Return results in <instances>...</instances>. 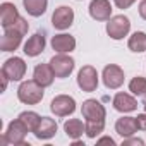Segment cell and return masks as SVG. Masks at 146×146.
<instances>
[{
  "label": "cell",
  "instance_id": "cell-1",
  "mask_svg": "<svg viewBox=\"0 0 146 146\" xmlns=\"http://www.w3.org/2000/svg\"><path fill=\"white\" fill-rule=\"evenodd\" d=\"M28 29H29L28 21L19 17L17 23H14L12 26L4 29V36H2V41H0V50L2 52H14V50H17L21 41H23V36L28 33Z\"/></svg>",
  "mask_w": 146,
  "mask_h": 146
},
{
  "label": "cell",
  "instance_id": "cell-2",
  "mask_svg": "<svg viewBox=\"0 0 146 146\" xmlns=\"http://www.w3.org/2000/svg\"><path fill=\"white\" fill-rule=\"evenodd\" d=\"M43 90H45V88L40 86L35 79H31V81H23V83L19 84V88H17V98H19V102L24 103V105H36V103H40V102L43 100V95H45Z\"/></svg>",
  "mask_w": 146,
  "mask_h": 146
},
{
  "label": "cell",
  "instance_id": "cell-3",
  "mask_svg": "<svg viewBox=\"0 0 146 146\" xmlns=\"http://www.w3.org/2000/svg\"><path fill=\"white\" fill-rule=\"evenodd\" d=\"M28 132H29V129L17 117L16 120H12L7 125V131L2 134V146H5V144H23V146H29L24 141L26 136H28Z\"/></svg>",
  "mask_w": 146,
  "mask_h": 146
},
{
  "label": "cell",
  "instance_id": "cell-4",
  "mask_svg": "<svg viewBox=\"0 0 146 146\" xmlns=\"http://www.w3.org/2000/svg\"><path fill=\"white\" fill-rule=\"evenodd\" d=\"M48 64H50V67L53 70L55 78H58V79L69 78L72 74V70H74V67H76L74 58L69 57L67 53H57V55H53Z\"/></svg>",
  "mask_w": 146,
  "mask_h": 146
},
{
  "label": "cell",
  "instance_id": "cell-5",
  "mask_svg": "<svg viewBox=\"0 0 146 146\" xmlns=\"http://www.w3.org/2000/svg\"><path fill=\"white\" fill-rule=\"evenodd\" d=\"M129 31H131V21L124 14L113 16L107 21V33L112 40H122L124 36L129 35Z\"/></svg>",
  "mask_w": 146,
  "mask_h": 146
},
{
  "label": "cell",
  "instance_id": "cell-6",
  "mask_svg": "<svg viewBox=\"0 0 146 146\" xmlns=\"http://www.w3.org/2000/svg\"><path fill=\"white\" fill-rule=\"evenodd\" d=\"M78 86L84 93H93L98 88V72L93 65H84L78 72Z\"/></svg>",
  "mask_w": 146,
  "mask_h": 146
},
{
  "label": "cell",
  "instance_id": "cell-7",
  "mask_svg": "<svg viewBox=\"0 0 146 146\" xmlns=\"http://www.w3.org/2000/svg\"><path fill=\"white\" fill-rule=\"evenodd\" d=\"M50 110L57 117H67L76 112V100L69 95H57L50 102Z\"/></svg>",
  "mask_w": 146,
  "mask_h": 146
},
{
  "label": "cell",
  "instance_id": "cell-8",
  "mask_svg": "<svg viewBox=\"0 0 146 146\" xmlns=\"http://www.w3.org/2000/svg\"><path fill=\"white\" fill-rule=\"evenodd\" d=\"M102 79H103L105 88H108V90H119L124 84L125 76H124L122 67H119L115 64H110V65H105L103 74H102Z\"/></svg>",
  "mask_w": 146,
  "mask_h": 146
},
{
  "label": "cell",
  "instance_id": "cell-9",
  "mask_svg": "<svg viewBox=\"0 0 146 146\" xmlns=\"http://www.w3.org/2000/svg\"><path fill=\"white\" fill-rule=\"evenodd\" d=\"M2 72L11 81H21L26 74V62L21 57H11L4 62Z\"/></svg>",
  "mask_w": 146,
  "mask_h": 146
},
{
  "label": "cell",
  "instance_id": "cell-10",
  "mask_svg": "<svg viewBox=\"0 0 146 146\" xmlns=\"http://www.w3.org/2000/svg\"><path fill=\"white\" fill-rule=\"evenodd\" d=\"M74 23V11L67 5H60L53 11L52 14V24L55 29L58 31H64V29H69Z\"/></svg>",
  "mask_w": 146,
  "mask_h": 146
},
{
  "label": "cell",
  "instance_id": "cell-11",
  "mask_svg": "<svg viewBox=\"0 0 146 146\" xmlns=\"http://www.w3.org/2000/svg\"><path fill=\"white\" fill-rule=\"evenodd\" d=\"M81 112H83V117L86 120H105V117H107L105 107L98 100H93V98L83 102Z\"/></svg>",
  "mask_w": 146,
  "mask_h": 146
},
{
  "label": "cell",
  "instance_id": "cell-12",
  "mask_svg": "<svg viewBox=\"0 0 146 146\" xmlns=\"http://www.w3.org/2000/svg\"><path fill=\"white\" fill-rule=\"evenodd\" d=\"M88 9L95 21H108L112 17V4L108 0H91Z\"/></svg>",
  "mask_w": 146,
  "mask_h": 146
},
{
  "label": "cell",
  "instance_id": "cell-13",
  "mask_svg": "<svg viewBox=\"0 0 146 146\" xmlns=\"http://www.w3.org/2000/svg\"><path fill=\"white\" fill-rule=\"evenodd\" d=\"M45 45H46V38H45V33H35L33 36L28 38V41L24 43L23 46V52L28 55V57H38L43 50H45Z\"/></svg>",
  "mask_w": 146,
  "mask_h": 146
},
{
  "label": "cell",
  "instance_id": "cell-14",
  "mask_svg": "<svg viewBox=\"0 0 146 146\" xmlns=\"http://www.w3.org/2000/svg\"><path fill=\"white\" fill-rule=\"evenodd\" d=\"M112 105L120 113H129V112L137 110V100L131 96L129 93H117L112 100Z\"/></svg>",
  "mask_w": 146,
  "mask_h": 146
},
{
  "label": "cell",
  "instance_id": "cell-15",
  "mask_svg": "<svg viewBox=\"0 0 146 146\" xmlns=\"http://www.w3.org/2000/svg\"><path fill=\"white\" fill-rule=\"evenodd\" d=\"M33 79L43 86V88H48L53 84V79H55V74H53V70L50 67V64H38L33 70Z\"/></svg>",
  "mask_w": 146,
  "mask_h": 146
},
{
  "label": "cell",
  "instance_id": "cell-16",
  "mask_svg": "<svg viewBox=\"0 0 146 146\" xmlns=\"http://www.w3.org/2000/svg\"><path fill=\"white\" fill-rule=\"evenodd\" d=\"M52 48L57 53H70L72 50L76 48V38L70 36V35H55L52 38Z\"/></svg>",
  "mask_w": 146,
  "mask_h": 146
},
{
  "label": "cell",
  "instance_id": "cell-17",
  "mask_svg": "<svg viewBox=\"0 0 146 146\" xmlns=\"http://www.w3.org/2000/svg\"><path fill=\"white\" fill-rule=\"evenodd\" d=\"M19 17L21 16L17 12V7L12 2H4L2 5H0V24H2L4 29L12 26L14 23H17Z\"/></svg>",
  "mask_w": 146,
  "mask_h": 146
},
{
  "label": "cell",
  "instance_id": "cell-18",
  "mask_svg": "<svg viewBox=\"0 0 146 146\" xmlns=\"http://www.w3.org/2000/svg\"><path fill=\"white\" fill-rule=\"evenodd\" d=\"M115 131H117V134L122 136V137H131V136H134V134L139 131L136 117H120V119H117V122H115Z\"/></svg>",
  "mask_w": 146,
  "mask_h": 146
},
{
  "label": "cell",
  "instance_id": "cell-19",
  "mask_svg": "<svg viewBox=\"0 0 146 146\" xmlns=\"http://www.w3.org/2000/svg\"><path fill=\"white\" fill-rule=\"evenodd\" d=\"M57 129H58V125H57V122H55L53 119H50V117H41V120H40V124H38V127L35 129L33 134H35V137H38V139H50V137L55 136Z\"/></svg>",
  "mask_w": 146,
  "mask_h": 146
},
{
  "label": "cell",
  "instance_id": "cell-20",
  "mask_svg": "<svg viewBox=\"0 0 146 146\" xmlns=\"http://www.w3.org/2000/svg\"><path fill=\"white\" fill-rule=\"evenodd\" d=\"M64 131L70 139H79L83 136V132H86V122H83L79 119H69L64 124Z\"/></svg>",
  "mask_w": 146,
  "mask_h": 146
},
{
  "label": "cell",
  "instance_id": "cell-21",
  "mask_svg": "<svg viewBox=\"0 0 146 146\" xmlns=\"http://www.w3.org/2000/svg\"><path fill=\"white\" fill-rule=\"evenodd\" d=\"M23 5L26 12L33 17H40L46 12L48 7V0H23Z\"/></svg>",
  "mask_w": 146,
  "mask_h": 146
},
{
  "label": "cell",
  "instance_id": "cell-22",
  "mask_svg": "<svg viewBox=\"0 0 146 146\" xmlns=\"http://www.w3.org/2000/svg\"><path fill=\"white\" fill-rule=\"evenodd\" d=\"M127 46L131 52L134 53H141V52H146V33L144 31H136L129 36V41H127Z\"/></svg>",
  "mask_w": 146,
  "mask_h": 146
},
{
  "label": "cell",
  "instance_id": "cell-23",
  "mask_svg": "<svg viewBox=\"0 0 146 146\" xmlns=\"http://www.w3.org/2000/svg\"><path fill=\"white\" fill-rule=\"evenodd\" d=\"M129 91L134 96H137V98L146 102V78H143V76L132 78L131 83H129Z\"/></svg>",
  "mask_w": 146,
  "mask_h": 146
},
{
  "label": "cell",
  "instance_id": "cell-24",
  "mask_svg": "<svg viewBox=\"0 0 146 146\" xmlns=\"http://www.w3.org/2000/svg\"><path fill=\"white\" fill-rule=\"evenodd\" d=\"M19 119L24 122V125L29 129V132H35V129L38 127V124H40V120H41V117L36 113V112H23V113H19Z\"/></svg>",
  "mask_w": 146,
  "mask_h": 146
},
{
  "label": "cell",
  "instance_id": "cell-25",
  "mask_svg": "<svg viewBox=\"0 0 146 146\" xmlns=\"http://www.w3.org/2000/svg\"><path fill=\"white\" fill-rule=\"evenodd\" d=\"M105 129V120H86V136L95 139Z\"/></svg>",
  "mask_w": 146,
  "mask_h": 146
},
{
  "label": "cell",
  "instance_id": "cell-26",
  "mask_svg": "<svg viewBox=\"0 0 146 146\" xmlns=\"http://www.w3.org/2000/svg\"><path fill=\"white\" fill-rule=\"evenodd\" d=\"M144 144V141L141 139V137H124V141H122V146H143Z\"/></svg>",
  "mask_w": 146,
  "mask_h": 146
},
{
  "label": "cell",
  "instance_id": "cell-27",
  "mask_svg": "<svg viewBox=\"0 0 146 146\" xmlns=\"http://www.w3.org/2000/svg\"><path fill=\"white\" fill-rule=\"evenodd\" d=\"M134 2H136V0H113L115 7H117V9H122V11H124V9H129Z\"/></svg>",
  "mask_w": 146,
  "mask_h": 146
},
{
  "label": "cell",
  "instance_id": "cell-28",
  "mask_svg": "<svg viewBox=\"0 0 146 146\" xmlns=\"http://www.w3.org/2000/svg\"><path fill=\"white\" fill-rule=\"evenodd\" d=\"M136 120H137V127H139L141 131H146V112H144V113H139V115L136 117Z\"/></svg>",
  "mask_w": 146,
  "mask_h": 146
},
{
  "label": "cell",
  "instance_id": "cell-29",
  "mask_svg": "<svg viewBox=\"0 0 146 146\" xmlns=\"http://www.w3.org/2000/svg\"><path fill=\"white\" fill-rule=\"evenodd\" d=\"M139 16H141V19H144L146 21V0H141L139 2Z\"/></svg>",
  "mask_w": 146,
  "mask_h": 146
},
{
  "label": "cell",
  "instance_id": "cell-30",
  "mask_svg": "<svg viewBox=\"0 0 146 146\" xmlns=\"http://www.w3.org/2000/svg\"><path fill=\"white\" fill-rule=\"evenodd\" d=\"M98 143H108V144H112V146L115 144V141H113L112 137H108V136H105V137H100V139H98Z\"/></svg>",
  "mask_w": 146,
  "mask_h": 146
},
{
  "label": "cell",
  "instance_id": "cell-31",
  "mask_svg": "<svg viewBox=\"0 0 146 146\" xmlns=\"http://www.w3.org/2000/svg\"><path fill=\"white\" fill-rule=\"evenodd\" d=\"M144 110H146V102H144Z\"/></svg>",
  "mask_w": 146,
  "mask_h": 146
}]
</instances>
